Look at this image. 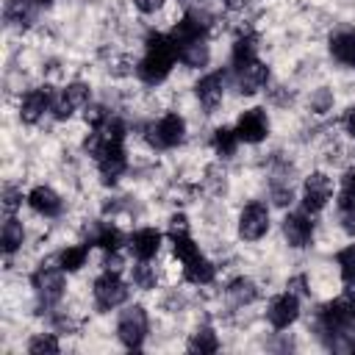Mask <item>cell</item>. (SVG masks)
<instances>
[{"label":"cell","mask_w":355,"mask_h":355,"mask_svg":"<svg viewBox=\"0 0 355 355\" xmlns=\"http://www.w3.org/2000/svg\"><path fill=\"white\" fill-rule=\"evenodd\" d=\"M178 61V47L169 33H150L144 42V55L136 64V75L147 86H158L169 78Z\"/></svg>","instance_id":"cell-1"},{"label":"cell","mask_w":355,"mask_h":355,"mask_svg":"<svg viewBox=\"0 0 355 355\" xmlns=\"http://www.w3.org/2000/svg\"><path fill=\"white\" fill-rule=\"evenodd\" d=\"M144 139L153 150H169V147H178L183 139H186V119L175 111L158 116L155 122H150L144 128Z\"/></svg>","instance_id":"cell-2"},{"label":"cell","mask_w":355,"mask_h":355,"mask_svg":"<svg viewBox=\"0 0 355 355\" xmlns=\"http://www.w3.org/2000/svg\"><path fill=\"white\" fill-rule=\"evenodd\" d=\"M147 330H150V316L144 305H130L116 319V338L125 349H139L147 338Z\"/></svg>","instance_id":"cell-3"},{"label":"cell","mask_w":355,"mask_h":355,"mask_svg":"<svg viewBox=\"0 0 355 355\" xmlns=\"http://www.w3.org/2000/svg\"><path fill=\"white\" fill-rule=\"evenodd\" d=\"M128 294H130V288L119 277V272L103 269V275H97L92 283V297H94V305L100 311H114L116 305H122L128 300Z\"/></svg>","instance_id":"cell-4"},{"label":"cell","mask_w":355,"mask_h":355,"mask_svg":"<svg viewBox=\"0 0 355 355\" xmlns=\"http://www.w3.org/2000/svg\"><path fill=\"white\" fill-rule=\"evenodd\" d=\"M67 272L58 266V263H50V266H39L33 275H31V286L36 288V294H39V300L44 302V305H53V302H58L61 297H64V291H67V277H64Z\"/></svg>","instance_id":"cell-5"},{"label":"cell","mask_w":355,"mask_h":355,"mask_svg":"<svg viewBox=\"0 0 355 355\" xmlns=\"http://www.w3.org/2000/svg\"><path fill=\"white\" fill-rule=\"evenodd\" d=\"M236 225H239V236L244 241H261L269 233V208H266V202H261V200L247 202L239 211Z\"/></svg>","instance_id":"cell-6"},{"label":"cell","mask_w":355,"mask_h":355,"mask_svg":"<svg viewBox=\"0 0 355 355\" xmlns=\"http://www.w3.org/2000/svg\"><path fill=\"white\" fill-rule=\"evenodd\" d=\"M89 100H92V89H89V83H83V80H72V83H67V86L55 94V100H53V116H55V119H69L75 111L86 108Z\"/></svg>","instance_id":"cell-7"},{"label":"cell","mask_w":355,"mask_h":355,"mask_svg":"<svg viewBox=\"0 0 355 355\" xmlns=\"http://www.w3.org/2000/svg\"><path fill=\"white\" fill-rule=\"evenodd\" d=\"M333 197V180L324 172H311L302 183V211L305 214H319Z\"/></svg>","instance_id":"cell-8"},{"label":"cell","mask_w":355,"mask_h":355,"mask_svg":"<svg viewBox=\"0 0 355 355\" xmlns=\"http://www.w3.org/2000/svg\"><path fill=\"white\" fill-rule=\"evenodd\" d=\"M53 89L50 86H36V89H28L19 100V119L25 125H36L47 111H53Z\"/></svg>","instance_id":"cell-9"},{"label":"cell","mask_w":355,"mask_h":355,"mask_svg":"<svg viewBox=\"0 0 355 355\" xmlns=\"http://www.w3.org/2000/svg\"><path fill=\"white\" fill-rule=\"evenodd\" d=\"M236 136L244 144H261L269 136V116L263 108H247L236 119Z\"/></svg>","instance_id":"cell-10"},{"label":"cell","mask_w":355,"mask_h":355,"mask_svg":"<svg viewBox=\"0 0 355 355\" xmlns=\"http://www.w3.org/2000/svg\"><path fill=\"white\" fill-rule=\"evenodd\" d=\"M300 316V297L294 291H283L277 297L269 300L266 305V322L275 327V330H286L297 322Z\"/></svg>","instance_id":"cell-11"},{"label":"cell","mask_w":355,"mask_h":355,"mask_svg":"<svg viewBox=\"0 0 355 355\" xmlns=\"http://www.w3.org/2000/svg\"><path fill=\"white\" fill-rule=\"evenodd\" d=\"M283 239L294 250H305L313 241V219L305 211H291L283 216Z\"/></svg>","instance_id":"cell-12"},{"label":"cell","mask_w":355,"mask_h":355,"mask_svg":"<svg viewBox=\"0 0 355 355\" xmlns=\"http://www.w3.org/2000/svg\"><path fill=\"white\" fill-rule=\"evenodd\" d=\"M25 202H28V208L33 211V214H39V216H44V219H55L61 211H64V200H61V194L53 189V186H33L31 191H28V197H25Z\"/></svg>","instance_id":"cell-13"},{"label":"cell","mask_w":355,"mask_h":355,"mask_svg":"<svg viewBox=\"0 0 355 355\" xmlns=\"http://www.w3.org/2000/svg\"><path fill=\"white\" fill-rule=\"evenodd\" d=\"M161 244H164V236L155 227H139L128 236V250L133 252L136 261H153L161 252Z\"/></svg>","instance_id":"cell-14"},{"label":"cell","mask_w":355,"mask_h":355,"mask_svg":"<svg viewBox=\"0 0 355 355\" xmlns=\"http://www.w3.org/2000/svg\"><path fill=\"white\" fill-rule=\"evenodd\" d=\"M194 94H197V100H200V105L211 114L214 108H219V103H222V97H225V72H208V75H202L197 83H194Z\"/></svg>","instance_id":"cell-15"},{"label":"cell","mask_w":355,"mask_h":355,"mask_svg":"<svg viewBox=\"0 0 355 355\" xmlns=\"http://www.w3.org/2000/svg\"><path fill=\"white\" fill-rule=\"evenodd\" d=\"M89 247H100L103 252H116L122 244H128V236L114 222H97L92 225V233L86 236Z\"/></svg>","instance_id":"cell-16"},{"label":"cell","mask_w":355,"mask_h":355,"mask_svg":"<svg viewBox=\"0 0 355 355\" xmlns=\"http://www.w3.org/2000/svg\"><path fill=\"white\" fill-rule=\"evenodd\" d=\"M266 83H269V67L263 61H258V58L252 64H247L244 69L236 72V89H239V94H258L261 89H266Z\"/></svg>","instance_id":"cell-17"},{"label":"cell","mask_w":355,"mask_h":355,"mask_svg":"<svg viewBox=\"0 0 355 355\" xmlns=\"http://www.w3.org/2000/svg\"><path fill=\"white\" fill-rule=\"evenodd\" d=\"M175 47H183L189 42H197V39H205L208 36V22H202L197 14H186L180 22H175V28L169 31Z\"/></svg>","instance_id":"cell-18"},{"label":"cell","mask_w":355,"mask_h":355,"mask_svg":"<svg viewBox=\"0 0 355 355\" xmlns=\"http://www.w3.org/2000/svg\"><path fill=\"white\" fill-rule=\"evenodd\" d=\"M180 272H183V280L191 283V286H208V283H214V277H216V266H214L202 252H200L197 258L186 261Z\"/></svg>","instance_id":"cell-19"},{"label":"cell","mask_w":355,"mask_h":355,"mask_svg":"<svg viewBox=\"0 0 355 355\" xmlns=\"http://www.w3.org/2000/svg\"><path fill=\"white\" fill-rule=\"evenodd\" d=\"M330 55L344 64V67H355V28H347V31H338L330 36Z\"/></svg>","instance_id":"cell-20"},{"label":"cell","mask_w":355,"mask_h":355,"mask_svg":"<svg viewBox=\"0 0 355 355\" xmlns=\"http://www.w3.org/2000/svg\"><path fill=\"white\" fill-rule=\"evenodd\" d=\"M178 61L183 67H189V69L208 67V61H211V44H208V39H197V42H189V44L178 47Z\"/></svg>","instance_id":"cell-21"},{"label":"cell","mask_w":355,"mask_h":355,"mask_svg":"<svg viewBox=\"0 0 355 355\" xmlns=\"http://www.w3.org/2000/svg\"><path fill=\"white\" fill-rule=\"evenodd\" d=\"M255 58H258V44H255V36H250V33L239 36V39L233 42V47H230V67L239 72V69H244L247 64H252Z\"/></svg>","instance_id":"cell-22"},{"label":"cell","mask_w":355,"mask_h":355,"mask_svg":"<svg viewBox=\"0 0 355 355\" xmlns=\"http://www.w3.org/2000/svg\"><path fill=\"white\" fill-rule=\"evenodd\" d=\"M227 300L233 302V305H239V308H244V305H252L255 300H258V286L250 280V277H233L230 283H227Z\"/></svg>","instance_id":"cell-23"},{"label":"cell","mask_w":355,"mask_h":355,"mask_svg":"<svg viewBox=\"0 0 355 355\" xmlns=\"http://www.w3.org/2000/svg\"><path fill=\"white\" fill-rule=\"evenodd\" d=\"M86 261H89V244H67V247L58 250V255H55V263H58L67 275L83 269Z\"/></svg>","instance_id":"cell-24"},{"label":"cell","mask_w":355,"mask_h":355,"mask_svg":"<svg viewBox=\"0 0 355 355\" xmlns=\"http://www.w3.org/2000/svg\"><path fill=\"white\" fill-rule=\"evenodd\" d=\"M0 244H3V252L6 255H14L17 250H22L25 244V227L17 216H8L3 222V230H0Z\"/></svg>","instance_id":"cell-25"},{"label":"cell","mask_w":355,"mask_h":355,"mask_svg":"<svg viewBox=\"0 0 355 355\" xmlns=\"http://www.w3.org/2000/svg\"><path fill=\"white\" fill-rule=\"evenodd\" d=\"M211 150L219 155V158H230V155H236V150H239V136H236V128H216L214 133H211Z\"/></svg>","instance_id":"cell-26"},{"label":"cell","mask_w":355,"mask_h":355,"mask_svg":"<svg viewBox=\"0 0 355 355\" xmlns=\"http://www.w3.org/2000/svg\"><path fill=\"white\" fill-rule=\"evenodd\" d=\"M169 244H172V255H175L180 263H186V261H191V258L200 255V247H197V241L189 236V230H186V233H169Z\"/></svg>","instance_id":"cell-27"},{"label":"cell","mask_w":355,"mask_h":355,"mask_svg":"<svg viewBox=\"0 0 355 355\" xmlns=\"http://www.w3.org/2000/svg\"><path fill=\"white\" fill-rule=\"evenodd\" d=\"M189 349L191 352H200V355H208V352H216L219 349V338L211 327H197L189 338Z\"/></svg>","instance_id":"cell-28"},{"label":"cell","mask_w":355,"mask_h":355,"mask_svg":"<svg viewBox=\"0 0 355 355\" xmlns=\"http://www.w3.org/2000/svg\"><path fill=\"white\" fill-rule=\"evenodd\" d=\"M130 280H133L136 288L150 291V288L158 286V272H155V266H153L150 261H139V263L130 269Z\"/></svg>","instance_id":"cell-29"},{"label":"cell","mask_w":355,"mask_h":355,"mask_svg":"<svg viewBox=\"0 0 355 355\" xmlns=\"http://www.w3.org/2000/svg\"><path fill=\"white\" fill-rule=\"evenodd\" d=\"M61 349V344H58V338H55V333H33L31 336V341H28V352L31 355H53V352H58Z\"/></svg>","instance_id":"cell-30"},{"label":"cell","mask_w":355,"mask_h":355,"mask_svg":"<svg viewBox=\"0 0 355 355\" xmlns=\"http://www.w3.org/2000/svg\"><path fill=\"white\" fill-rule=\"evenodd\" d=\"M338 225L347 236H355V200L347 194L338 197Z\"/></svg>","instance_id":"cell-31"},{"label":"cell","mask_w":355,"mask_h":355,"mask_svg":"<svg viewBox=\"0 0 355 355\" xmlns=\"http://www.w3.org/2000/svg\"><path fill=\"white\" fill-rule=\"evenodd\" d=\"M336 266H338L344 283L355 280V244H347V247H341L336 252Z\"/></svg>","instance_id":"cell-32"},{"label":"cell","mask_w":355,"mask_h":355,"mask_svg":"<svg viewBox=\"0 0 355 355\" xmlns=\"http://www.w3.org/2000/svg\"><path fill=\"white\" fill-rule=\"evenodd\" d=\"M17 208H22V189H17V186L8 183L3 189V211H6V216H14Z\"/></svg>","instance_id":"cell-33"},{"label":"cell","mask_w":355,"mask_h":355,"mask_svg":"<svg viewBox=\"0 0 355 355\" xmlns=\"http://www.w3.org/2000/svg\"><path fill=\"white\" fill-rule=\"evenodd\" d=\"M269 194H272L275 205H280V208H286V205L294 200V189H291V183H272Z\"/></svg>","instance_id":"cell-34"},{"label":"cell","mask_w":355,"mask_h":355,"mask_svg":"<svg viewBox=\"0 0 355 355\" xmlns=\"http://www.w3.org/2000/svg\"><path fill=\"white\" fill-rule=\"evenodd\" d=\"M311 108H313L316 114H327V111L333 108V92L319 89L316 94H311Z\"/></svg>","instance_id":"cell-35"},{"label":"cell","mask_w":355,"mask_h":355,"mask_svg":"<svg viewBox=\"0 0 355 355\" xmlns=\"http://www.w3.org/2000/svg\"><path fill=\"white\" fill-rule=\"evenodd\" d=\"M130 3H133V8L141 11V14H155V11L164 8L166 0H130Z\"/></svg>","instance_id":"cell-36"},{"label":"cell","mask_w":355,"mask_h":355,"mask_svg":"<svg viewBox=\"0 0 355 355\" xmlns=\"http://www.w3.org/2000/svg\"><path fill=\"white\" fill-rule=\"evenodd\" d=\"M341 194H347V197L355 200V166L344 172V178H341Z\"/></svg>","instance_id":"cell-37"},{"label":"cell","mask_w":355,"mask_h":355,"mask_svg":"<svg viewBox=\"0 0 355 355\" xmlns=\"http://www.w3.org/2000/svg\"><path fill=\"white\" fill-rule=\"evenodd\" d=\"M186 222H189V219H186L183 214H172V216H169V233H186V230H189Z\"/></svg>","instance_id":"cell-38"},{"label":"cell","mask_w":355,"mask_h":355,"mask_svg":"<svg viewBox=\"0 0 355 355\" xmlns=\"http://www.w3.org/2000/svg\"><path fill=\"white\" fill-rule=\"evenodd\" d=\"M103 269H108V272H119V269H122L119 250H116V252H105V258H103Z\"/></svg>","instance_id":"cell-39"},{"label":"cell","mask_w":355,"mask_h":355,"mask_svg":"<svg viewBox=\"0 0 355 355\" xmlns=\"http://www.w3.org/2000/svg\"><path fill=\"white\" fill-rule=\"evenodd\" d=\"M344 130L355 139V105H349V111L344 114Z\"/></svg>","instance_id":"cell-40"}]
</instances>
